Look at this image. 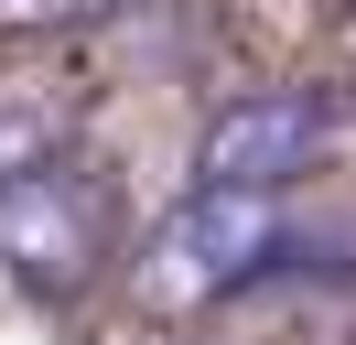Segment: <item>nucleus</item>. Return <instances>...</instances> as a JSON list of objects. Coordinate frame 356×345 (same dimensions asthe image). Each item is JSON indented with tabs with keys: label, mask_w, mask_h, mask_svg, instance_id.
<instances>
[{
	"label": "nucleus",
	"mask_w": 356,
	"mask_h": 345,
	"mask_svg": "<svg viewBox=\"0 0 356 345\" xmlns=\"http://www.w3.org/2000/svg\"><path fill=\"white\" fill-rule=\"evenodd\" d=\"M324 141H334V97H324V86H270V97L216 108L195 172H205V184H238V194H281L291 172L324 162Z\"/></svg>",
	"instance_id": "obj_3"
},
{
	"label": "nucleus",
	"mask_w": 356,
	"mask_h": 345,
	"mask_svg": "<svg viewBox=\"0 0 356 345\" xmlns=\"http://www.w3.org/2000/svg\"><path fill=\"white\" fill-rule=\"evenodd\" d=\"M281 248V205L270 194H238V184H195L152 237H140V302L152 313H205V302L248 291Z\"/></svg>",
	"instance_id": "obj_1"
},
{
	"label": "nucleus",
	"mask_w": 356,
	"mask_h": 345,
	"mask_svg": "<svg viewBox=\"0 0 356 345\" xmlns=\"http://www.w3.org/2000/svg\"><path fill=\"white\" fill-rule=\"evenodd\" d=\"M119 237V194L97 162H44L22 172V184H0V280L33 302H65L76 280H97V259H108Z\"/></svg>",
	"instance_id": "obj_2"
},
{
	"label": "nucleus",
	"mask_w": 356,
	"mask_h": 345,
	"mask_svg": "<svg viewBox=\"0 0 356 345\" xmlns=\"http://www.w3.org/2000/svg\"><path fill=\"white\" fill-rule=\"evenodd\" d=\"M76 11H97V0H0V33L11 22H76Z\"/></svg>",
	"instance_id": "obj_5"
},
{
	"label": "nucleus",
	"mask_w": 356,
	"mask_h": 345,
	"mask_svg": "<svg viewBox=\"0 0 356 345\" xmlns=\"http://www.w3.org/2000/svg\"><path fill=\"white\" fill-rule=\"evenodd\" d=\"M76 141V86L65 76H0V184L65 162Z\"/></svg>",
	"instance_id": "obj_4"
}]
</instances>
